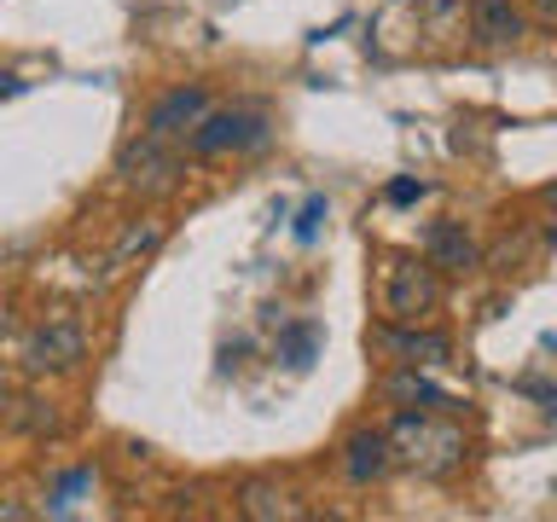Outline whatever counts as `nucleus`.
Returning <instances> with one entry per match:
<instances>
[{
  "label": "nucleus",
  "instance_id": "14",
  "mask_svg": "<svg viewBox=\"0 0 557 522\" xmlns=\"http://www.w3.org/2000/svg\"><path fill=\"white\" fill-rule=\"evenodd\" d=\"M157 244H163V221H134L128 233H122V244L111 250V268H128L134 256H151Z\"/></svg>",
  "mask_w": 557,
  "mask_h": 522
},
{
  "label": "nucleus",
  "instance_id": "20",
  "mask_svg": "<svg viewBox=\"0 0 557 522\" xmlns=\"http://www.w3.org/2000/svg\"><path fill=\"white\" fill-rule=\"evenodd\" d=\"M0 517H7V522H17V517H24V505H12V499H0Z\"/></svg>",
  "mask_w": 557,
  "mask_h": 522
},
{
  "label": "nucleus",
  "instance_id": "8",
  "mask_svg": "<svg viewBox=\"0 0 557 522\" xmlns=\"http://www.w3.org/2000/svg\"><path fill=\"white\" fill-rule=\"evenodd\" d=\"M424 261L430 268H447V273H465V268H476V238L465 233L459 221H430L424 226Z\"/></svg>",
  "mask_w": 557,
  "mask_h": 522
},
{
  "label": "nucleus",
  "instance_id": "16",
  "mask_svg": "<svg viewBox=\"0 0 557 522\" xmlns=\"http://www.w3.org/2000/svg\"><path fill=\"white\" fill-rule=\"evenodd\" d=\"M320 221H325V198H308L302 209H296V221H290L296 244H313V238H320Z\"/></svg>",
  "mask_w": 557,
  "mask_h": 522
},
{
  "label": "nucleus",
  "instance_id": "7",
  "mask_svg": "<svg viewBox=\"0 0 557 522\" xmlns=\"http://www.w3.org/2000/svg\"><path fill=\"white\" fill-rule=\"evenodd\" d=\"M395 464V447H389V430H355L343 442V476L348 482H383Z\"/></svg>",
  "mask_w": 557,
  "mask_h": 522
},
{
  "label": "nucleus",
  "instance_id": "5",
  "mask_svg": "<svg viewBox=\"0 0 557 522\" xmlns=\"http://www.w3.org/2000/svg\"><path fill=\"white\" fill-rule=\"evenodd\" d=\"M82 355H87V331L76 320H47L24 348V372H35V377L41 372H70Z\"/></svg>",
  "mask_w": 557,
  "mask_h": 522
},
{
  "label": "nucleus",
  "instance_id": "11",
  "mask_svg": "<svg viewBox=\"0 0 557 522\" xmlns=\"http://www.w3.org/2000/svg\"><path fill=\"white\" fill-rule=\"evenodd\" d=\"M377 348L400 355V365H442L453 355L442 331H377Z\"/></svg>",
  "mask_w": 557,
  "mask_h": 522
},
{
  "label": "nucleus",
  "instance_id": "19",
  "mask_svg": "<svg viewBox=\"0 0 557 522\" xmlns=\"http://www.w3.org/2000/svg\"><path fill=\"white\" fill-rule=\"evenodd\" d=\"M12 94H24V82H17V76H7V70H0V99H12Z\"/></svg>",
  "mask_w": 557,
  "mask_h": 522
},
{
  "label": "nucleus",
  "instance_id": "12",
  "mask_svg": "<svg viewBox=\"0 0 557 522\" xmlns=\"http://www.w3.org/2000/svg\"><path fill=\"white\" fill-rule=\"evenodd\" d=\"M383 395L400 400V407H418V400H424V407L453 412V395H447V389H435L430 377H418V365H400V372H395L389 383H383Z\"/></svg>",
  "mask_w": 557,
  "mask_h": 522
},
{
  "label": "nucleus",
  "instance_id": "10",
  "mask_svg": "<svg viewBox=\"0 0 557 522\" xmlns=\"http://www.w3.org/2000/svg\"><path fill=\"white\" fill-rule=\"evenodd\" d=\"M522 12L511 0H470V35H476L482 47H505V41H522Z\"/></svg>",
  "mask_w": 557,
  "mask_h": 522
},
{
  "label": "nucleus",
  "instance_id": "18",
  "mask_svg": "<svg viewBox=\"0 0 557 522\" xmlns=\"http://www.w3.org/2000/svg\"><path fill=\"white\" fill-rule=\"evenodd\" d=\"M534 17H540V24H552V29H557V0H534Z\"/></svg>",
  "mask_w": 557,
  "mask_h": 522
},
{
  "label": "nucleus",
  "instance_id": "21",
  "mask_svg": "<svg viewBox=\"0 0 557 522\" xmlns=\"http://www.w3.org/2000/svg\"><path fill=\"white\" fill-rule=\"evenodd\" d=\"M0 395H7V377H0Z\"/></svg>",
  "mask_w": 557,
  "mask_h": 522
},
{
  "label": "nucleus",
  "instance_id": "15",
  "mask_svg": "<svg viewBox=\"0 0 557 522\" xmlns=\"http://www.w3.org/2000/svg\"><path fill=\"white\" fill-rule=\"evenodd\" d=\"M12 430H52L59 418H52V407H41V400H12Z\"/></svg>",
  "mask_w": 557,
  "mask_h": 522
},
{
  "label": "nucleus",
  "instance_id": "2",
  "mask_svg": "<svg viewBox=\"0 0 557 522\" xmlns=\"http://www.w3.org/2000/svg\"><path fill=\"white\" fill-rule=\"evenodd\" d=\"M442 308V278H435L430 261H412V256H395L383 268V313L395 325H418Z\"/></svg>",
  "mask_w": 557,
  "mask_h": 522
},
{
  "label": "nucleus",
  "instance_id": "1",
  "mask_svg": "<svg viewBox=\"0 0 557 522\" xmlns=\"http://www.w3.org/2000/svg\"><path fill=\"white\" fill-rule=\"evenodd\" d=\"M389 447H395V464H412L418 476H453L465 464V430L453 418H430L412 407L389 424Z\"/></svg>",
  "mask_w": 557,
  "mask_h": 522
},
{
  "label": "nucleus",
  "instance_id": "13",
  "mask_svg": "<svg viewBox=\"0 0 557 522\" xmlns=\"http://www.w3.org/2000/svg\"><path fill=\"white\" fill-rule=\"evenodd\" d=\"M313 355H320V325H313V320H296V325L278 331V360H285V365L308 372Z\"/></svg>",
  "mask_w": 557,
  "mask_h": 522
},
{
  "label": "nucleus",
  "instance_id": "17",
  "mask_svg": "<svg viewBox=\"0 0 557 522\" xmlns=\"http://www.w3.org/2000/svg\"><path fill=\"white\" fill-rule=\"evenodd\" d=\"M418 198H424V181H412V174L389 181V203H418Z\"/></svg>",
  "mask_w": 557,
  "mask_h": 522
},
{
  "label": "nucleus",
  "instance_id": "6",
  "mask_svg": "<svg viewBox=\"0 0 557 522\" xmlns=\"http://www.w3.org/2000/svg\"><path fill=\"white\" fill-rule=\"evenodd\" d=\"M209 111V94L203 87H174V94H163L151 104V116H146V134L151 139H181L186 128H198Z\"/></svg>",
  "mask_w": 557,
  "mask_h": 522
},
{
  "label": "nucleus",
  "instance_id": "4",
  "mask_svg": "<svg viewBox=\"0 0 557 522\" xmlns=\"http://www.w3.org/2000/svg\"><path fill=\"white\" fill-rule=\"evenodd\" d=\"M122 181H128L134 191H174L181 186V157L169 151V139H151V134H139V146L122 151Z\"/></svg>",
  "mask_w": 557,
  "mask_h": 522
},
{
  "label": "nucleus",
  "instance_id": "3",
  "mask_svg": "<svg viewBox=\"0 0 557 522\" xmlns=\"http://www.w3.org/2000/svg\"><path fill=\"white\" fill-rule=\"evenodd\" d=\"M268 139V116L261 111H203V122L191 128V151L221 157V151H250Z\"/></svg>",
  "mask_w": 557,
  "mask_h": 522
},
{
  "label": "nucleus",
  "instance_id": "9",
  "mask_svg": "<svg viewBox=\"0 0 557 522\" xmlns=\"http://www.w3.org/2000/svg\"><path fill=\"white\" fill-rule=\"evenodd\" d=\"M238 511L250 517V522H302V517H308V505L296 499L290 487H278V482H244Z\"/></svg>",
  "mask_w": 557,
  "mask_h": 522
}]
</instances>
